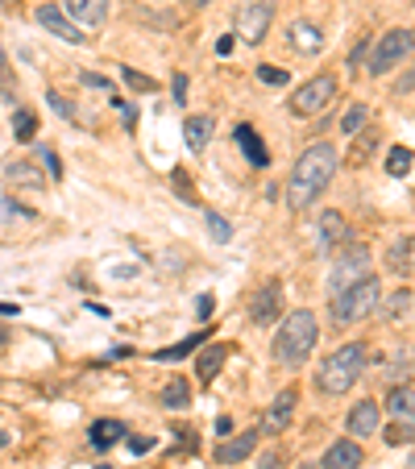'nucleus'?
Instances as JSON below:
<instances>
[{
    "label": "nucleus",
    "mask_w": 415,
    "mask_h": 469,
    "mask_svg": "<svg viewBox=\"0 0 415 469\" xmlns=\"http://www.w3.org/2000/svg\"><path fill=\"white\" fill-rule=\"evenodd\" d=\"M337 150L328 142H316L307 146L304 154H299L296 171H291V183H287V199H291V208L296 212H304V208H312L320 196H324V187L332 183V175H337Z\"/></svg>",
    "instance_id": "1"
},
{
    "label": "nucleus",
    "mask_w": 415,
    "mask_h": 469,
    "mask_svg": "<svg viewBox=\"0 0 415 469\" xmlns=\"http://www.w3.org/2000/svg\"><path fill=\"white\" fill-rule=\"evenodd\" d=\"M316 341H320L316 316H312L307 307H299V312H291V316L283 320V328L274 332V361L287 366V370H299V366L312 358Z\"/></svg>",
    "instance_id": "2"
},
{
    "label": "nucleus",
    "mask_w": 415,
    "mask_h": 469,
    "mask_svg": "<svg viewBox=\"0 0 415 469\" xmlns=\"http://www.w3.org/2000/svg\"><path fill=\"white\" fill-rule=\"evenodd\" d=\"M361 370H366V345H340L337 353H328L324 361H320V370H316V386L324 394H349L353 391V382L361 378Z\"/></svg>",
    "instance_id": "3"
},
{
    "label": "nucleus",
    "mask_w": 415,
    "mask_h": 469,
    "mask_svg": "<svg viewBox=\"0 0 415 469\" xmlns=\"http://www.w3.org/2000/svg\"><path fill=\"white\" fill-rule=\"evenodd\" d=\"M383 307V287H378V279H361L358 287H349V291H340L337 299H332V320L337 324H361L366 316H374Z\"/></svg>",
    "instance_id": "4"
},
{
    "label": "nucleus",
    "mask_w": 415,
    "mask_h": 469,
    "mask_svg": "<svg viewBox=\"0 0 415 469\" xmlns=\"http://www.w3.org/2000/svg\"><path fill=\"white\" fill-rule=\"evenodd\" d=\"M361 279H370V250H366V245H349V250L332 262V274H328V295L337 299L340 291L358 287Z\"/></svg>",
    "instance_id": "5"
},
{
    "label": "nucleus",
    "mask_w": 415,
    "mask_h": 469,
    "mask_svg": "<svg viewBox=\"0 0 415 469\" xmlns=\"http://www.w3.org/2000/svg\"><path fill=\"white\" fill-rule=\"evenodd\" d=\"M411 50H415V33L411 30H386L383 38H378V46H374V55H370V75H386V71H394Z\"/></svg>",
    "instance_id": "6"
},
{
    "label": "nucleus",
    "mask_w": 415,
    "mask_h": 469,
    "mask_svg": "<svg viewBox=\"0 0 415 469\" xmlns=\"http://www.w3.org/2000/svg\"><path fill=\"white\" fill-rule=\"evenodd\" d=\"M332 100H337V79L316 75L291 96V112H296V117H316V112H324Z\"/></svg>",
    "instance_id": "7"
},
{
    "label": "nucleus",
    "mask_w": 415,
    "mask_h": 469,
    "mask_svg": "<svg viewBox=\"0 0 415 469\" xmlns=\"http://www.w3.org/2000/svg\"><path fill=\"white\" fill-rule=\"evenodd\" d=\"M274 22V0H245L237 13V33L245 42H262Z\"/></svg>",
    "instance_id": "8"
},
{
    "label": "nucleus",
    "mask_w": 415,
    "mask_h": 469,
    "mask_svg": "<svg viewBox=\"0 0 415 469\" xmlns=\"http://www.w3.org/2000/svg\"><path fill=\"white\" fill-rule=\"evenodd\" d=\"M296 407H299V386H287V391H278V399L266 407V420H262L266 437H278V432H287V428H291V420H296Z\"/></svg>",
    "instance_id": "9"
},
{
    "label": "nucleus",
    "mask_w": 415,
    "mask_h": 469,
    "mask_svg": "<svg viewBox=\"0 0 415 469\" xmlns=\"http://www.w3.org/2000/svg\"><path fill=\"white\" fill-rule=\"evenodd\" d=\"M378 424H383V407L374 403V399H361L349 411V420H345V432H349L353 440H366L378 432Z\"/></svg>",
    "instance_id": "10"
},
{
    "label": "nucleus",
    "mask_w": 415,
    "mask_h": 469,
    "mask_svg": "<svg viewBox=\"0 0 415 469\" xmlns=\"http://www.w3.org/2000/svg\"><path fill=\"white\" fill-rule=\"evenodd\" d=\"M386 411L394 415V424L403 428V437L415 440V391L411 386H394V391L386 394Z\"/></svg>",
    "instance_id": "11"
},
{
    "label": "nucleus",
    "mask_w": 415,
    "mask_h": 469,
    "mask_svg": "<svg viewBox=\"0 0 415 469\" xmlns=\"http://www.w3.org/2000/svg\"><path fill=\"white\" fill-rule=\"evenodd\" d=\"M38 25H42V30H50L55 38H63V42H84L79 25L71 22L63 9H55V4H42V9H38Z\"/></svg>",
    "instance_id": "12"
},
{
    "label": "nucleus",
    "mask_w": 415,
    "mask_h": 469,
    "mask_svg": "<svg viewBox=\"0 0 415 469\" xmlns=\"http://www.w3.org/2000/svg\"><path fill=\"white\" fill-rule=\"evenodd\" d=\"M361 461H366V453H361L358 440H337V445L324 453V461H320V469H358Z\"/></svg>",
    "instance_id": "13"
},
{
    "label": "nucleus",
    "mask_w": 415,
    "mask_h": 469,
    "mask_svg": "<svg viewBox=\"0 0 415 469\" xmlns=\"http://www.w3.org/2000/svg\"><path fill=\"white\" fill-rule=\"evenodd\" d=\"M253 448H258V432H241L216 448V465H241L245 457H253Z\"/></svg>",
    "instance_id": "14"
},
{
    "label": "nucleus",
    "mask_w": 415,
    "mask_h": 469,
    "mask_svg": "<svg viewBox=\"0 0 415 469\" xmlns=\"http://www.w3.org/2000/svg\"><path fill=\"white\" fill-rule=\"evenodd\" d=\"M278 307H283V291H278V283H266L262 291L253 295V307H250L253 324H270L278 316Z\"/></svg>",
    "instance_id": "15"
},
{
    "label": "nucleus",
    "mask_w": 415,
    "mask_h": 469,
    "mask_svg": "<svg viewBox=\"0 0 415 469\" xmlns=\"http://www.w3.org/2000/svg\"><path fill=\"white\" fill-rule=\"evenodd\" d=\"M237 146L245 150L250 166H270V150L262 146V137H258V129H253V125H237Z\"/></svg>",
    "instance_id": "16"
},
{
    "label": "nucleus",
    "mask_w": 415,
    "mask_h": 469,
    "mask_svg": "<svg viewBox=\"0 0 415 469\" xmlns=\"http://www.w3.org/2000/svg\"><path fill=\"white\" fill-rule=\"evenodd\" d=\"M66 13L84 25H104V17H109V0H66Z\"/></svg>",
    "instance_id": "17"
},
{
    "label": "nucleus",
    "mask_w": 415,
    "mask_h": 469,
    "mask_svg": "<svg viewBox=\"0 0 415 469\" xmlns=\"http://www.w3.org/2000/svg\"><path fill=\"white\" fill-rule=\"evenodd\" d=\"M291 46L304 50V55H320V50H324V33H320L316 25L296 22V25H291Z\"/></svg>",
    "instance_id": "18"
},
{
    "label": "nucleus",
    "mask_w": 415,
    "mask_h": 469,
    "mask_svg": "<svg viewBox=\"0 0 415 469\" xmlns=\"http://www.w3.org/2000/svg\"><path fill=\"white\" fill-rule=\"evenodd\" d=\"M117 440H125V424H120V420H96V424H92V445H96L100 453L112 448Z\"/></svg>",
    "instance_id": "19"
},
{
    "label": "nucleus",
    "mask_w": 415,
    "mask_h": 469,
    "mask_svg": "<svg viewBox=\"0 0 415 469\" xmlns=\"http://www.w3.org/2000/svg\"><path fill=\"white\" fill-rule=\"evenodd\" d=\"M183 137H187V146H191V150L199 154L208 142H212V117H187Z\"/></svg>",
    "instance_id": "20"
},
{
    "label": "nucleus",
    "mask_w": 415,
    "mask_h": 469,
    "mask_svg": "<svg viewBox=\"0 0 415 469\" xmlns=\"http://www.w3.org/2000/svg\"><path fill=\"white\" fill-rule=\"evenodd\" d=\"M4 179H9L13 187H33V191L42 187V171L33 163H9L4 166Z\"/></svg>",
    "instance_id": "21"
},
{
    "label": "nucleus",
    "mask_w": 415,
    "mask_h": 469,
    "mask_svg": "<svg viewBox=\"0 0 415 469\" xmlns=\"http://www.w3.org/2000/svg\"><path fill=\"white\" fill-rule=\"evenodd\" d=\"M345 237H349L345 217H340V212H324V217H320V241H324V245H340Z\"/></svg>",
    "instance_id": "22"
},
{
    "label": "nucleus",
    "mask_w": 415,
    "mask_h": 469,
    "mask_svg": "<svg viewBox=\"0 0 415 469\" xmlns=\"http://www.w3.org/2000/svg\"><path fill=\"white\" fill-rule=\"evenodd\" d=\"M411 253H415V241H399V245H391V253H386V266H391L394 274H411L415 262H411Z\"/></svg>",
    "instance_id": "23"
},
{
    "label": "nucleus",
    "mask_w": 415,
    "mask_h": 469,
    "mask_svg": "<svg viewBox=\"0 0 415 469\" xmlns=\"http://www.w3.org/2000/svg\"><path fill=\"white\" fill-rule=\"evenodd\" d=\"M163 403L171 407V411H183V407L191 403V386H187L183 378H171V382L163 386Z\"/></svg>",
    "instance_id": "24"
},
{
    "label": "nucleus",
    "mask_w": 415,
    "mask_h": 469,
    "mask_svg": "<svg viewBox=\"0 0 415 469\" xmlns=\"http://www.w3.org/2000/svg\"><path fill=\"white\" fill-rule=\"evenodd\" d=\"M229 358V345H212V350L199 358V382H212L216 378V370H220V361Z\"/></svg>",
    "instance_id": "25"
},
{
    "label": "nucleus",
    "mask_w": 415,
    "mask_h": 469,
    "mask_svg": "<svg viewBox=\"0 0 415 469\" xmlns=\"http://www.w3.org/2000/svg\"><path fill=\"white\" fill-rule=\"evenodd\" d=\"M204 341H208V332H196V337L179 341V345H171V350H158L154 358H158V361H179V358H187V353L196 350V345H204Z\"/></svg>",
    "instance_id": "26"
},
{
    "label": "nucleus",
    "mask_w": 415,
    "mask_h": 469,
    "mask_svg": "<svg viewBox=\"0 0 415 469\" xmlns=\"http://www.w3.org/2000/svg\"><path fill=\"white\" fill-rule=\"evenodd\" d=\"M13 133H17V142H33V133H38V117L30 109H17L13 112Z\"/></svg>",
    "instance_id": "27"
},
{
    "label": "nucleus",
    "mask_w": 415,
    "mask_h": 469,
    "mask_svg": "<svg viewBox=\"0 0 415 469\" xmlns=\"http://www.w3.org/2000/svg\"><path fill=\"white\" fill-rule=\"evenodd\" d=\"M204 220H208L212 241H216V245H229V241H233V225H229V220L220 217V212H204Z\"/></svg>",
    "instance_id": "28"
},
{
    "label": "nucleus",
    "mask_w": 415,
    "mask_h": 469,
    "mask_svg": "<svg viewBox=\"0 0 415 469\" xmlns=\"http://www.w3.org/2000/svg\"><path fill=\"white\" fill-rule=\"evenodd\" d=\"M386 171H391L394 179H403L407 171H411V150H407V146H394V150L386 154Z\"/></svg>",
    "instance_id": "29"
},
{
    "label": "nucleus",
    "mask_w": 415,
    "mask_h": 469,
    "mask_svg": "<svg viewBox=\"0 0 415 469\" xmlns=\"http://www.w3.org/2000/svg\"><path fill=\"white\" fill-rule=\"evenodd\" d=\"M366 125V104H353L349 112H345V120H340V133H349V137H358V129Z\"/></svg>",
    "instance_id": "30"
},
{
    "label": "nucleus",
    "mask_w": 415,
    "mask_h": 469,
    "mask_svg": "<svg viewBox=\"0 0 415 469\" xmlns=\"http://www.w3.org/2000/svg\"><path fill=\"white\" fill-rule=\"evenodd\" d=\"M407 307H411V291H394L391 295V304H386V316H403V312H407Z\"/></svg>",
    "instance_id": "31"
},
{
    "label": "nucleus",
    "mask_w": 415,
    "mask_h": 469,
    "mask_svg": "<svg viewBox=\"0 0 415 469\" xmlns=\"http://www.w3.org/2000/svg\"><path fill=\"white\" fill-rule=\"evenodd\" d=\"M258 79H262V84H270V88H283L287 71H283V66H258Z\"/></svg>",
    "instance_id": "32"
},
{
    "label": "nucleus",
    "mask_w": 415,
    "mask_h": 469,
    "mask_svg": "<svg viewBox=\"0 0 415 469\" xmlns=\"http://www.w3.org/2000/svg\"><path fill=\"white\" fill-rule=\"evenodd\" d=\"M125 79H129V88H137V92H150V88H154V79L137 75V71H133V66H125Z\"/></svg>",
    "instance_id": "33"
},
{
    "label": "nucleus",
    "mask_w": 415,
    "mask_h": 469,
    "mask_svg": "<svg viewBox=\"0 0 415 469\" xmlns=\"http://www.w3.org/2000/svg\"><path fill=\"white\" fill-rule=\"evenodd\" d=\"M42 163H46V171H50V179H63V166H58L55 150H42Z\"/></svg>",
    "instance_id": "34"
},
{
    "label": "nucleus",
    "mask_w": 415,
    "mask_h": 469,
    "mask_svg": "<svg viewBox=\"0 0 415 469\" xmlns=\"http://www.w3.org/2000/svg\"><path fill=\"white\" fill-rule=\"evenodd\" d=\"M46 100H50V109H55V112H63V117H75V109H71V104H66V100L58 96V92H50Z\"/></svg>",
    "instance_id": "35"
},
{
    "label": "nucleus",
    "mask_w": 415,
    "mask_h": 469,
    "mask_svg": "<svg viewBox=\"0 0 415 469\" xmlns=\"http://www.w3.org/2000/svg\"><path fill=\"white\" fill-rule=\"evenodd\" d=\"M84 84H88V88H100V92H112V84L104 75H92V71H84Z\"/></svg>",
    "instance_id": "36"
},
{
    "label": "nucleus",
    "mask_w": 415,
    "mask_h": 469,
    "mask_svg": "<svg viewBox=\"0 0 415 469\" xmlns=\"http://www.w3.org/2000/svg\"><path fill=\"white\" fill-rule=\"evenodd\" d=\"M0 88H4V96H13V75H9V66H4V50H0Z\"/></svg>",
    "instance_id": "37"
},
{
    "label": "nucleus",
    "mask_w": 415,
    "mask_h": 469,
    "mask_svg": "<svg viewBox=\"0 0 415 469\" xmlns=\"http://www.w3.org/2000/svg\"><path fill=\"white\" fill-rule=\"evenodd\" d=\"M175 187H179V191H183V199H187V204H199V199L191 196V187H187V175H183V171H175Z\"/></svg>",
    "instance_id": "38"
},
{
    "label": "nucleus",
    "mask_w": 415,
    "mask_h": 469,
    "mask_svg": "<svg viewBox=\"0 0 415 469\" xmlns=\"http://www.w3.org/2000/svg\"><path fill=\"white\" fill-rule=\"evenodd\" d=\"M196 316H199V320L212 316V295H199V299H196Z\"/></svg>",
    "instance_id": "39"
},
{
    "label": "nucleus",
    "mask_w": 415,
    "mask_h": 469,
    "mask_svg": "<svg viewBox=\"0 0 415 469\" xmlns=\"http://www.w3.org/2000/svg\"><path fill=\"white\" fill-rule=\"evenodd\" d=\"M407 92H415V71L407 79H399V84H394V96H407Z\"/></svg>",
    "instance_id": "40"
},
{
    "label": "nucleus",
    "mask_w": 415,
    "mask_h": 469,
    "mask_svg": "<svg viewBox=\"0 0 415 469\" xmlns=\"http://www.w3.org/2000/svg\"><path fill=\"white\" fill-rule=\"evenodd\" d=\"M366 55H370V42H358V46H353V55H349V66H358Z\"/></svg>",
    "instance_id": "41"
},
{
    "label": "nucleus",
    "mask_w": 415,
    "mask_h": 469,
    "mask_svg": "<svg viewBox=\"0 0 415 469\" xmlns=\"http://www.w3.org/2000/svg\"><path fill=\"white\" fill-rule=\"evenodd\" d=\"M175 104H187V75H175Z\"/></svg>",
    "instance_id": "42"
},
{
    "label": "nucleus",
    "mask_w": 415,
    "mask_h": 469,
    "mask_svg": "<svg viewBox=\"0 0 415 469\" xmlns=\"http://www.w3.org/2000/svg\"><path fill=\"white\" fill-rule=\"evenodd\" d=\"M258 469H283V453H266Z\"/></svg>",
    "instance_id": "43"
},
{
    "label": "nucleus",
    "mask_w": 415,
    "mask_h": 469,
    "mask_svg": "<svg viewBox=\"0 0 415 469\" xmlns=\"http://www.w3.org/2000/svg\"><path fill=\"white\" fill-rule=\"evenodd\" d=\"M129 448H133V453H150L154 440L150 437H137V440H129Z\"/></svg>",
    "instance_id": "44"
},
{
    "label": "nucleus",
    "mask_w": 415,
    "mask_h": 469,
    "mask_svg": "<svg viewBox=\"0 0 415 469\" xmlns=\"http://www.w3.org/2000/svg\"><path fill=\"white\" fill-rule=\"evenodd\" d=\"M407 469H415V453H411V461H407Z\"/></svg>",
    "instance_id": "45"
},
{
    "label": "nucleus",
    "mask_w": 415,
    "mask_h": 469,
    "mask_svg": "<svg viewBox=\"0 0 415 469\" xmlns=\"http://www.w3.org/2000/svg\"><path fill=\"white\" fill-rule=\"evenodd\" d=\"M96 469H112V465H96Z\"/></svg>",
    "instance_id": "46"
},
{
    "label": "nucleus",
    "mask_w": 415,
    "mask_h": 469,
    "mask_svg": "<svg viewBox=\"0 0 415 469\" xmlns=\"http://www.w3.org/2000/svg\"><path fill=\"white\" fill-rule=\"evenodd\" d=\"M0 345H4V332H0Z\"/></svg>",
    "instance_id": "47"
},
{
    "label": "nucleus",
    "mask_w": 415,
    "mask_h": 469,
    "mask_svg": "<svg viewBox=\"0 0 415 469\" xmlns=\"http://www.w3.org/2000/svg\"><path fill=\"white\" fill-rule=\"evenodd\" d=\"M0 4H9V0H0Z\"/></svg>",
    "instance_id": "48"
},
{
    "label": "nucleus",
    "mask_w": 415,
    "mask_h": 469,
    "mask_svg": "<svg viewBox=\"0 0 415 469\" xmlns=\"http://www.w3.org/2000/svg\"><path fill=\"white\" fill-rule=\"evenodd\" d=\"M299 469H307V465H299Z\"/></svg>",
    "instance_id": "49"
}]
</instances>
